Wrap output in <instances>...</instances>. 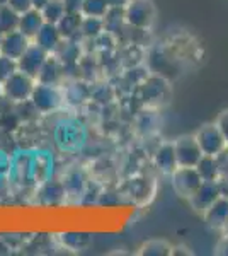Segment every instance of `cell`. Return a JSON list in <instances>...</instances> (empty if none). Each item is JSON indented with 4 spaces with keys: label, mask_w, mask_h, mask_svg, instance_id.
Here are the masks:
<instances>
[{
    "label": "cell",
    "mask_w": 228,
    "mask_h": 256,
    "mask_svg": "<svg viewBox=\"0 0 228 256\" xmlns=\"http://www.w3.org/2000/svg\"><path fill=\"white\" fill-rule=\"evenodd\" d=\"M44 24V18H43V12L31 9L24 14L19 16V26L17 30L22 32L24 36H27L29 40H34V36L38 34V31L41 30V26Z\"/></svg>",
    "instance_id": "cell-15"
},
{
    "label": "cell",
    "mask_w": 228,
    "mask_h": 256,
    "mask_svg": "<svg viewBox=\"0 0 228 256\" xmlns=\"http://www.w3.org/2000/svg\"><path fill=\"white\" fill-rule=\"evenodd\" d=\"M215 253L228 256V236H223L222 239H220V242L217 244V248H215Z\"/></svg>",
    "instance_id": "cell-32"
},
{
    "label": "cell",
    "mask_w": 228,
    "mask_h": 256,
    "mask_svg": "<svg viewBox=\"0 0 228 256\" xmlns=\"http://www.w3.org/2000/svg\"><path fill=\"white\" fill-rule=\"evenodd\" d=\"M32 41H34L36 44H39L44 52L49 53V55H53V53L58 52V48L61 46V43H63V36L60 34L56 24L44 22Z\"/></svg>",
    "instance_id": "cell-13"
},
{
    "label": "cell",
    "mask_w": 228,
    "mask_h": 256,
    "mask_svg": "<svg viewBox=\"0 0 228 256\" xmlns=\"http://www.w3.org/2000/svg\"><path fill=\"white\" fill-rule=\"evenodd\" d=\"M58 241L70 251H84L92 242V236L87 232H61L58 236Z\"/></svg>",
    "instance_id": "cell-18"
},
{
    "label": "cell",
    "mask_w": 228,
    "mask_h": 256,
    "mask_svg": "<svg viewBox=\"0 0 228 256\" xmlns=\"http://www.w3.org/2000/svg\"><path fill=\"white\" fill-rule=\"evenodd\" d=\"M29 44H31V40L27 36H24L19 30L5 32L2 38V43H0V55L19 60L20 55L26 52Z\"/></svg>",
    "instance_id": "cell-10"
},
{
    "label": "cell",
    "mask_w": 228,
    "mask_h": 256,
    "mask_svg": "<svg viewBox=\"0 0 228 256\" xmlns=\"http://www.w3.org/2000/svg\"><path fill=\"white\" fill-rule=\"evenodd\" d=\"M196 169L203 178V181H220V176H222V168H220L218 158H213V156L203 154Z\"/></svg>",
    "instance_id": "cell-19"
},
{
    "label": "cell",
    "mask_w": 228,
    "mask_h": 256,
    "mask_svg": "<svg viewBox=\"0 0 228 256\" xmlns=\"http://www.w3.org/2000/svg\"><path fill=\"white\" fill-rule=\"evenodd\" d=\"M223 234H225V236H228V220H227L225 227H223Z\"/></svg>",
    "instance_id": "cell-35"
},
{
    "label": "cell",
    "mask_w": 228,
    "mask_h": 256,
    "mask_svg": "<svg viewBox=\"0 0 228 256\" xmlns=\"http://www.w3.org/2000/svg\"><path fill=\"white\" fill-rule=\"evenodd\" d=\"M106 2L109 7H121V9H124L130 4V0H106Z\"/></svg>",
    "instance_id": "cell-33"
},
{
    "label": "cell",
    "mask_w": 228,
    "mask_h": 256,
    "mask_svg": "<svg viewBox=\"0 0 228 256\" xmlns=\"http://www.w3.org/2000/svg\"><path fill=\"white\" fill-rule=\"evenodd\" d=\"M38 195L43 205H60L63 202H67L63 181H56L51 180V178L38 188Z\"/></svg>",
    "instance_id": "cell-14"
},
{
    "label": "cell",
    "mask_w": 228,
    "mask_h": 256,
    "mask_svg": "<svg viewBox=\"0 0 228 256\" xmlns=\"http://www.w3.org/2000/svg\"><path fill=\"white\" fill-rule=\"evenodd\" d=\"M172 188L181 198L189 200L194 193L198 192V188L203 184V178L200 176L196 168H184L179 166L176 171L171 174Z\"/></svg>",
    "instance_id": "cell-6"
},
{
    "label": "cell",
    "mask_w": 228,
    "mask_h": 256,
    "mask_svg": "<svg viewBox=\"0 0 228 256\" xmlns=\"http://www.w3.org/2000/svg\"><path fill=\"white\" fill-rule=\"evenodd\" d=\"M10 162H12V158L7 152H3L2 148H0V180H9Z\"/></svg>",
    "instance_id": "cell-28"
},
{
    "label": "cell",
    "mask_w": 228,
    "mask_h": 256,
    "mask_svg": "<svg viewBox=\"0 0 228 256\" xmlns=\"http://www.w3.org/2000/svg\"><path fill=\"white\" fill-rule=\"evenodd\" d=\"M65 101V92L60 86L56 84H43L36 82L34 90L31 94V104L34 106L36 111L43 114L55 113L61 108Z\"/></svg>",
    "instance_id": "cell-3"
},
{
    "label": "cell",
    "mask_w": 228,
    "mask_h": 256,
    "mask_svg": "<svg viewBox=\"0 0 228 256\" xmlns=\"http://www.w3.org/2000/svg\"><path fill=\"white\" fill-rule=\"evenodd\" d=\"M104 26L106 31H109L111 34H116L119 30H123V26H128L126 19H124V9H121V7H109L107 14L104 16Z\"/></svg>",
    "instance_id": "cell-22"
},
{
    "label": "cell",
    "mask_w": 228,
    "mask_h": 256,
    "mask_svg": "<svg viewBox=\"0 0 228 256\" xmlns=\"http://www.w3.org/2000/svg\"><path fill=\"white\" fill-rule=\"evenodd\" d=\"M3 96V90H2V82H0V98Z\"/></svg>",
    "instance_id": "cell-36"
},
{
    "label": "cell",
    "mask_w": 228,
    "mask_h": 256,
    "mask_svg": "<svg viewBox=\"0 0 228 256\" xmlns=\"http://www.w3.org/2000/svg\"><path fill=\"white\" fill-rule=\"evenodd\" d=\"M107 10H109V6H107L106 0H84L80 14L84 16V18L104 19V16L107 14Z\"/></svg>",
    "instance_id": "cell-25"
},
{
    "label": "cell",
    "mask_w": 228,
    "mask_h": 256,
    "mask_svg": "<svg viewBox=\"0 0 228 256\" xmlns=\"http://www.w3.org/2000/svg\"><path fill=\"white\" fill-rule=\"evenodd\" d=\"M106 31L104 19L99 18H84L80 24V34L87 40H95Z\"/></svg>",
    "instance_id": "cell-23"
},
{
    "label": "cell",
    "mask_w": 228,
    "mask_h": 256,
    "mask_svg": "<svg viewBox=\"0 0 228 256\" xmlns=\"http://www.w3.org/2000/svg\"><path fill=\"white\" fill-rule=\"evenodd\" d=\"M7 6H9L12 10L17 12L19 16L32 9V2H31V0H7Z\"/></svg>",
    "instance_id": "cell-29"
},
{
    "label": "cell",
    "mask_w": 228,
    "mask_h": 256,
    "mask_svg": "<svg viewBox=\"0 0 228 256\" xmlns=\"http://www.w3.org/2000/svg\"><path fill=\"white\" fill-rule=\"evenodd\" d=\"M2 38H3V32L0 31V43H2Z\"/></svg>",
    "instance_id": "cell-37"
},
{
    "label": "cell",
    "mask_w": 228,
    "mask_h": 256,
    "mask_svg": "<svg viewBox=\"0 0 228 256\" xmlns=\"http://www.w3.org/2000/svg\"><path fill=\"white\" fill-rule=\"evenodd\" d=\"M49 56L48 52H44L39 44H36L34 41H31V44L27 46L26 52L20 55V58L17 60V67L20 72L27 74L32 79H38L41 68H43L44 62Z\"/></svg>",
    "instance_id": "cell-8"
},
{
    "label": "cell",
    "mask_w": 228,
    "mask_h": 256,
    "mask_svg": "<svg viewBox=\"0 0 228 256\" xmlns=\"http://www.w3.org/2000/svg\"><path fill=\"white\" fill-rule=\"evenodd\" d=\"M138 253L143 256H172V244L165 239H150L140 246Z\"/></svg>",
    "instance_id": "cell-21"
},
{
    "label": "cell",
    "mask_w": 228,
    "mask_h": 256,
    "mask_svg": "<svg viewBox=\"0 0 228 256\" xmlns=\"http://www.w3.org/2000/svg\"><path fill=\"white\" fill-rule=\"evenodd\" d=\"M0 4H7V0H0Z\"/></svg>",
    "instance_id": "cell-38"
},
{
    "label": "cell",
    "mask_w": 228,
    "mask_h": 256,
    "mask_svg": "<svg viewBox=\"0 0 228 256\" xmlns=\"http://www.w3.org/2000/svg\"><path fill=\"white\" fill-rule=\"evenodd\" d=\"M41 12H43L44 22H49V24H58L60 22V19L67 14L61 0H49L48 6L44 7Z\"/></svg>",
    "instance_id": "cell-26"
},
{
    "label": "cell",
    "mask_w": 228,
    "mask_h": 256,
    "mask_svg": "<svg viewBox=\"0 0 228 256\" xmlns=\"http://www.w3.org/2000/svg\"><path fill=\"white\" fill-rule=\"evenodd\" d=\"M67 14H80L84 0H61Z\"/></svg>",
    "instance_id": "cell-31"
},
{
    "label": "cell",
    "mask_w": 228,
    "mask_h": 256,
    "mask_svg": "<svg viewBox=\"0 0 228 256\" xmlns=\"http://www.w3.org/2000/svg\"><path fill=\"white\" fill-rule=\"evenodd\" d=\"M84 16L82 14H65L56 24L63 40H73V36L80 34V24Z\"/></svg>",
    "instance_id": "cell-20"
},
{
    "label": "cell",
    "mask_w": 228,
    "mask_h": 256,
    "mask_svg": "<svg viewBox=\"0 0 228 256\" xmlns=\"http://www.w3.org/2000/svg\"><path fill=\"white\" fill-rule=\"evenodd\" d=\"M203 218L211 229H222L228 220V196L220 195L208 208L203 212Z\"/></svg>",
    "instance_id": "cell-11"
},
{
    "label": "cell",
    "mask_w": 228,
    "mask_h": 256,
    "mask_svg": "<svg viewBox=\"0 0 228 256\" xmlns=\"http://www.w3.org/2000/svg\"><path fill=\"white\" fill-rule=\"evenodd\" d=\"M174 150H176L177 164L184 168H196L203 158L201 147L194 135H181L174 140Z\"/></svg>",
    "instance_id": "cell-7"
},
{
    "label": "cell",
    "mask_w": 228,
    "mask_h": 256,
    "mask_svg": "<svg viewBox=\"0 0 228 256\" xmlns=\"http://www.w3.org/2000/svg\"><path fill=\"white\" fill-rule=\"evenodd\" d=\"M19 26V14L15 10H12L7 4H0V31L5 34L14 30H17Z\"/></svg>",
    "instance_id": "cell-24"
},
{
    "label": "cell",
    "mask_w": 228,
    "mask_h": 256,
    "mask_svg": "<svg viewBox=\"0 0 228 256\" xmlns=\"http://www.w3.org/2000/svg\"><path fill=\"white\" fill-rule=\"evenodd\" d=\"M153 166L165 176H171L172 172L179 168L177 158H176V150H174V142H164L157 148L155 154H153Z\"/></svg>",
    "instance_id": "cell-12"
},
{
    "label": "cell",
    "mask_w": 228,
    "mask_h": 256,
    "mask_svg": "<svg viewBox=\"0 0 228 256\" xmlns=\"http://www.w3.org/2000/svg\"><path fill=\"white\" fill-rule=\"evenodd\" d=\"M63 64L60 62L56 55H49L44 62L43 68H41L36 82H43V84H56L60 86V80L63 77Z\"/></svg>",
    "instance_id": "cell-16"
},
{
    "label": "cell",
    "mask_w": 228,
    "mask_h": 256,
    "mask_svg": "<svg viewBox=\"0 0 228 256\" xmlns=\"http://www.w3.org/2000/svg\"><path fill=\"white\" fill-rule=\"evenodd\" d=\"M217 126L220 128V132L223 134V137H225V140L228 142V110L225 111H222V113L218 114V118H217Z\"/></svg>",
    "instance_id": "cell-30"
},
{
    "label": "cell",
    "mask_w": 228,
    "mask_h": 256,
    "mask_svg": "<svg viewBox=\"0 0 228 256\" xmlns=\"http://www.w3.org/2000/svg\"><path fill=\"white\" fill-rule=\"evenodd\" d=\"M198 144L201 147V152L205 156H213V158H220L225 152L228 142L223 137V134L220 132L217 123H206L200 130L194 134Z\"/></svg>",
    "instance_id": "cell-5"
},
{
    "label": "cell",
    "mask_w": 228,
    "mask_h": 256,
    "mask_svg": "<svg viewBox=\"0 0 228 256\" xmlns=\"http://www.w3.org/2000/svg\"><path fill=\"white\" fill-rule=\"evenodd\" d=\"M31 2H32V9H36V10H43L44 7L48 6L49 0H31Z\"/></svg>",
    "instance_id": "cell-34"
},
{
    "label": "cell",
    "mask_w": 228,
    "mask_h": 256,
    "mask_svg": "<svg viewBox=\"0 0 228 256\" xmlns=\"http://www.w3.org/2000/svg\"><path fill=\"white\" fill-rule=\"evenodd\" d=\"M220 195H222V190H220L218 181H203V184L198 188V192L194 193L188 202L194 212L203 216V212H205Z\"/></svg>",
    "instance_id": "cell-9"
},
{
    "label": "cell",
    "mask_w": 228,
    "mask_h": 256,
    "mask_svg": "<svg viewBox=\"0 0 228 256\" xmlns=\"http://www.w3.org/2000/svg\"><path fill=\"white\" fill-rule=\"evenodd\" d=\"M34 86H36V79H32L27 74L17 70L14 76H10L9 79L2 84L3 98L9 99L12 102L31 101V94H32V90H34Z\"/></svg>",
    "instance_id": "cell-4"
},
{
    "label": "cell",
    "mask_w": 228,
    "mask_h": 256,
    "mask_svg": "<svg viewBox=\"0 0 228 256\" xmlns=\"http://www.w3.org/2000/svg\"><path fill=\"white\" fill-rule=\"evenodd\" d=\"M87 132L84 125L75 118L61 120L55 128V142L65 152H75L84 146Z\"/></svg>",
    "instance_id": "cell-1"
},
{
    "label": "cell",
    "mask_w": 228,
    "mask_h": 256,
    "mask_svg": "<svg viewBox=\"0 0 228 256\" xmlns=\"http://www.w3.org/2000/svg\"><path fill=\"white\" fill-rule=\"evenodd\" d=\"M65 193H67V200L70 198H80L85 195L87 190V180L82 171H70L63 180Z\"/></svg>",
    "instance_id": "cell-17"
},
{
    "label": "cell",
    "mask_w": 228,
    "mask_h": 256,
    "mask_svg": "<svg viewBox=\"0 0 228 256\" xmlns=\"http://www.w3.org/2000/svg\"><path fill=\"white\" fill-rule=\"evenodd\" d=\"M124 19L128 28L150 31L157 20V7L153 0H130L124 7Z\"/></svg>",
    "instance_id": "cell-2"
},
{
    "label": "cell",
    "mask_w": 228,
    "mask_h": 256,
    "mask_svg": "<svg viewBox=\"0 0 228 256\" xmlns=\"http://www.w3.org/2000/svg\"><path fill=\"white\" fill-rule=\"evenodd\" d=\"M19 70L17 67V60L9 58L5 55H0V82H5L10 76H14Z\"/></svg>",
    "instance_id": "cell-27"
}]
</instances>
